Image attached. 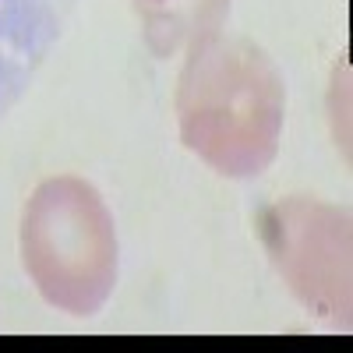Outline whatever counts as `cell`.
I'll use <instances>...</instances> for the list:
<instances>
[{"mask_svg":"<svg viewBox=\"0 0 353 353\" xmlns=\"http://www.w3.org/2000/svg\"><path fill=\"white\" fill-rule=\"evenodd\" d=\"M181 141L223 176H254L279 152L286 85L272 57L244 36L205 25L176 81Z\"/></svg>","mask_w":353,"mask_h":353,"instance_id":"cell-1","label":"cell"},{"mask_svg":"<svg viewBox=\"0 0 353 353\" xmlns=\"http://www.w3.org/2000/svg\"><path fill=\"white\" fill-rule=\"evenodd\" d=\"M21 265L43 301L68 314H96L117 286V226L103 194L74 173H57L21 212Z\"/></svg>","mask_w":353,"mask_h":353,"instance_id":"cell-2","label":"cell"},{"mask_svg":"<svg viewBox=\"0 0 353 353\" xmlns=\"http://www.w3.org/2000/svg\"><path fill=\"white\" fill-rule=\"evenodd\" d=\"M258 237L304 307L332 321H350L353 230L346 209L307 194L279 198L258 212Z\"/></svg>","mask_w":353,"mask_h":353,"instance_id":"cell-3","label":"cell"},{"mask_svg":"<svg viewBox=\"0 0 353 353\" xmlns=\"http://www.w3.org/2000/svg\"><path fill=\"white\" fill-rule=\"evenodd\" d=\"M141 4H156V8H163V4H170V0H141Z\"/></svg>","mask_w":353,"mask_h":353,"instance_id":"cell-4","label":"cell"}]
</instances>
